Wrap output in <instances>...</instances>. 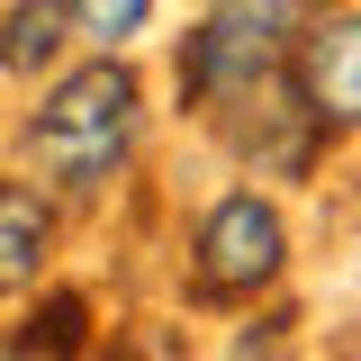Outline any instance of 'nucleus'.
<instances>
[{
	"label": "nucleus",
	"instance_id": "f257e3e1",
	"mask_svg": "<svg viewBox=\"0 0 361 361\" xmlns=\"http://www.w3.org/2000/svg\"><path fill=\"white\" fill-rule=\"evenodd\" d=\"M127 135H135V73L127 63H82V73L37 109L27 154H37L63 190H99L109 163L127 154Z\"/></svg>",
	"mask_w": 361,
	"mask_h": 361
},
{
	"label": "nucleus",
	"instance_id": "f03ea898",
	"mask_svg": "<svg viewBox=\"0 0 361 361\" xmlns=\"http://www.w3.org/2000/svg\"><path fill=\"white\" fill-rule=\"evenodd\" d=\"M271 9H217L199 37H190V54H180V82L199 90V99H253V90L271 82Z\"/></svg>",
	"mask_w": 361,
	"mask_h": 361
},
{
	"label": "nucleus",
	"instance_id": "7ed1b4c3",
	"mask_svg": "<svg viewBox=\"0 0 361 361\" xmlns=\"http://www.w3.org/2000/svg\"><path fill=\"white\" fill-rule=\"evenodd\" d=\"M280 271V217L262 199H217L199 226V298H244Z\"/></svg>",
	"mask_w": 361,
	"mask_h": 361
},
{
	"label": "nucleus",
	"instance_id": "20e7f679",
	"mask_svg": "<svg viewBox=\"0 0 361 361\" xmlns=\"http://www.w3.org/2000/svg\"><path fill=\"white\" fill-rule=\"evenodd\" d=\"M298 90H307V118L361 127V18H325L298 45Z\"/></svg>",
	"mask_w": 361,
	"mask_h": 361
},
{
	"label": "nucleus",
	"instance_id": "39448f33",
	"mask_svg": "<svg viewBox=\"0 0 361 361\" xmlns=\"http://www.w3.org/2000/svg\"><path fill=\"white\" fill-rule=\"evenodd\" d=\"M54 217H45L37 190H18V180H0V289H18V280H37V253Z\"/></svg>",
	"mask_w": 361,
	"mask_h": 361
},
{
	"label": "nucleus",
	"instance_id": "423d86ee",
	"mask_svg": "<svg viewBox=\"0 0 361 361\" xmlns=\"http://www.w3.org/2000/svg\"><path fill=\"white\" fill-rule=\"evenodd\" d=\"M54 54H63V9H54V0H27V9L9 18V37H0V63H9V73H37Z\"/></svg>",
	"mask_w": 361,
	"mask_h": 361
},
{
	"label": "nucleus",
	"instance_id": "0eeeda50",
	"mask_svg": "<svg viewBox=\"0 0 361 361\" xmlns=\"http://www.w3.org/2000/svg\"><path fill=\"white\" fill-rule=\"evenodd\" d=\"M145 9H154V0H73V18H82L90 37H135Z\"/></svg>",
	"mask_w": 361,
	"mask_h": 361
},
{
	"label": "nucleus",
	"instance_id": "6e6552de",
	"mask_svg": "<svg viewBox=\"0 0 361 361\" xmlns=\"http://www.w3.org/2000/svg\"><path fill=\"white\" fill-rule=\"evenodd\" d=\"M9 361H37V343H18V353H9ZM45 361H54V353H45Z\"/></svg>",
	"mask_w": 361,
	"mask_h": 361
}]
</instances>
